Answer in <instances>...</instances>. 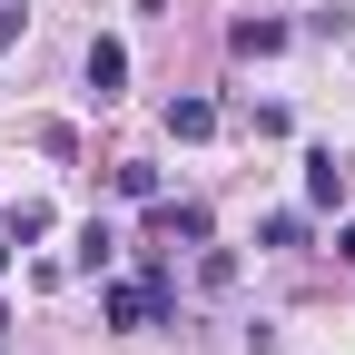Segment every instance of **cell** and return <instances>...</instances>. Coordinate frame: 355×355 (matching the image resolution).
I'll return each mask as SVG.
<instances>
[{
  "mask_svg": "<svg viewBox=\"0 0 355 355\" xmlns=\"http://www.w3.org/2000/svg\"><path fill=\"white\" fill-rule=\"evenodd\" d=\"M158 306H168V277H119V286H99V316H109L119 336H139Z\"/></svg>",
  "mask_w": 355,
  "mask_h": 355,
  "instance_id": "cell-1",
  "label": "cell"
},
{
  "mask_svg": "<svg viewBox=\"0 0 355 355\" xmlns=\"http://www.w3.org/2000/svg\"><path fill=\"white\" fill-rule=\"evenodd\" d=\"M148 227H158L168 247H207V237H217V227H207V207H198V198H148Z\"/></svg>",
  "mask_w": 355,
  "mask_h": 355,
  "instance_id": "cell-2",
  "label": "cell"
},
{
  "mask_svg": "<svg viewBox=\"0 0 355 355\" xmlns=\"http://www.w3.org/2000/svg\"><path fill=\"white\" fill-rule=\"evenodd\" d=\"M89 99H99V109L128 99V50H119V40H89Z\"/></svg>",
  "mask_w": 355,
  "mask_h": 355,
  "instance_id": "cell-3",
  "label": "cell"
},
{
  "mask_svg": "<svg viewBox=\"0 0 355 355\" xmlns=\"http://www.w3.org/2000/svg\"><path fill=\"white\" fill-rule=\"evenodd\" d=\"M286 40H296L286 20H237V30H227V50H237V60H277Z\"/></svg>",
  "mask_w": 355,
  "mask_h": 355,
  "instance_id": "cell-4",
  "label": "cell"
},
{
  "mask_svg": "<svg viewBox=\"0 0 355 355\" xmlns=\"http://www.w3.org/2000/svg\"><path fill=\"white\" fill-rule=\"evenodd\" d=\"M306 198H316V207H345V158L336 148H306Z\"/></svg>",
  "mask_w": 355,
  "mask_h": 355,
  "instance_id": "cell-5",
  "label": "cell"
},
{
  "mask_svg": "<svg viewBox=\"0 0 355 355\" xmlns=\"http://www.w3.org/2000/svg\"><path fill=\"white\" fill-rule=\"evenodd\" d=\"M168 139H217V99H168Z\"/></svg>",
  "mask_w": 355,
  "mask_h": 355,
  "instance_id": "cell-6",
  "label": "cell"
},
{
  "mask_svg": "<svg viewBox=\"0 0 355 355\" xmlns=\"http://www.w3.org/2000/svg\"><path fill=\"white\" fill-rule=\"evenodd\" d=\"M109 188H119L128 207H148V198H158V168H148V158H119V168H109Z\"/></svg>",
  "mask_w": 355,
  "mask_h": 355,
  "instance_id": "cell-7",
  "label": "cell"
},
{
  "mask_svg": "<svg viewBox=\"0 0 355 355\" xmlns=\"http://www.w3.org/2000/svg\"><path fill=\"white\" fill-rule=\"evenodd\" d=\"M0 227H10V247H30V237H50V207H40V198H20Z\"/></svg>",
  "mask_w": 355,
  "mask_h": 355,
  "instance_id": "cell-8",
  "label": "cell"
},
{
  "mask_svg": "<svg viewBox=\"0 0 355 355\" xmlns=\"http://www.w3.org/2000/svg\"><path fill=\"white\" fill-rule=\"evenodd\" d=\"M109 257H119V237L99 227V217H89V227H79V266H89V277H99V266H109Z\"/></svg>",
  "mask_w": 355,
  "mask_h": 355,
  "instance_id": "cell-9",
  "label": "cell"
},
{
  "mask_svg": "<svg viewBox=\"0 0 355 355\" xmlns=\"http://www.w3.org/2000/svg\"><path fill=\"white\" fill-rule=\"evenodd\" d=\"M30 139H40V148H50V158H79V128H69V119H40V128H30Z\"/></svg>",
  "mask_w": 355,
  "mask_h": 355,
  "instance_id": "cell-10",
  "label": "cell"
},
{
  "mask_svg": "<svg viewBox=\"0 0 355 355\" xmlns=\"http://www.w3.org/2000/svg\"><path fill=\"white\" fill-rule=\"evenodd\" d=\"M257 237H266V247H306V217H296V207H277V217H266Z\"/></svg>",
  "mask_w": 355,
  "mask_h": 355,
  "instance_id": "cell-11",
  "label": "cell"
},
{
  "mask_svg": "<svg viewBox=\"0 0 355 355\" xmlns=\"http://www.w3.org/2000/svg\"><path fill=\"white\" fill-rule=\"evenodd\" d=\"M0 50H20V0H0Z\"/></svg>",
  "mask_w": 355,
  "mask_h": 355,
  "instance_id": "cell-12",
  "label": "cell"
},
{
  "mask_svg": "<svg viewBox=\"0 0 355 355\" xmlns=\"http://www.w3.org/2000/svg\"><path fill=\"white\" fill-rule=\"evenodd\" d=\"M336 257H345V266H355V217H345V227H336Z\"/></svg>",
  "mask_w": 355,
  "mask_h": 355,
  "instance_id": "cell-13",
  "label": "cell"
},
{
  "mask_svg": "<svg viewBox=\"0 0 355 355\" xmlns=\"http://www.w3.org/2000/svg\"><path fill=\"white\" fill-rule=\"evenodd\" d=\"M0 266H10V227H0Z\"/></svg>",
  "mask_w": 355,
  "mask_h": 355,
  "instance_id": "cell-14",
  "label": "cell"
},
{
  "mask_svg": "<svg viewBox=\"0 0 355 355\" xmlns=\"http://www.w3.org/2000/svg\"><path fill=\"white\" fill-rule=\"evenodd\" d=\"M0 336H10V306H0Z\"/></svg>",
  "mask_w": 355,
  "mask_h": 355,
  "instance_id": "cell-15",
  "label": "cell"
}]
</instances>
